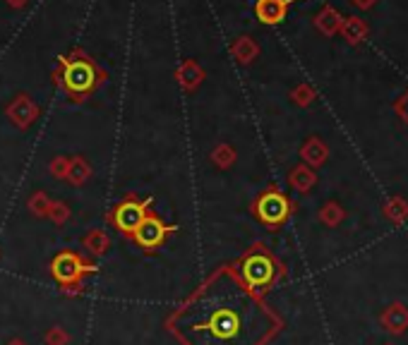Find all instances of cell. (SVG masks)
<instances>
[{"mask_svg": "<svg viewBox=\"0 0 408 345\" xmlns=\"http://www.w3.org/2000/svg\"><path fill=\"white\" fill-rule=\"evenodd\" d=\"M277 326L274 312L229 266L217 269L166 321L180 345H264Z\"/></svg>", "mask_w": 408, "mask_h": 345, "instance_id": "6da1fadb", "label": "cell"}, {"mask_svg": "<svg viewBox=\"0 0 408 345\" xmlns=\"http://www.w3.org/2000/svg\"><path fill=\"white\" fill-rule=\"evenodd\" d=\"M279 266L274 261L272 254H267L264 249L255 247L252 252L243 256V261L238 264V279L247 290H267L277 281Z\"/></svg>", "mask_w": 408, "mask_h": 345, "instance_id": "7a4b0ae2", "label": "cell"}, {"mask_svg": "<svg viewBox=\"0 0 408 345\" xmlns=\"http://www.w3.org/2000/svg\"><path fill=\"white\" fill-rule=\"evenodd\" d=\"M58 63L63 67V74H60L63 89L72 96H84L96 86V67L91 65V60H86L84 56H60Z\"/></svg>", "mask_w": 408, "mask_h": 345, "instance_id": "3957f363", "label": "cell"}, {"mask_svg": "<svg viewBox=\"0 0 408 345\" xmlns=\"http://www.w3.org/2000/svg\"><path fill=\"white\" fill-rule=\"evenodd\" d=\"M91 271H94L91 264H84L77 254H72V252L58 254L51 264V274L60 286H75V283L82 281L84 274H91Z\"/></svg>", "mask_w": 408, "mask_h": 345, "instance_id": "277c9868", "label": "cell"}, {"mask_svg": "<svg viewBox=\"0 0 408 345\" xmlns=\"http://www.w3.org/2000/svg\"><path fill=\"white\" fill-rule=\"evenodd\" d=\"M149 204H151L149 199H125L123 204L113 209V226H116L120 233L132 235L139 223L144 221Z\"/></svg>", "mask_w": 408, "mask_h": 345, "instance_id": "5b68a950", "label": "cell"}, {"mask_svg": "<svg viewBox=\"0 0 408 345\" xmlns=\"http://www.w3.org/2000/svg\"><path fill=\"white\" fill-rule=\"evenodd\" d=\"M255 214L259 221L267 223V226H281L291 214L289 199H286L281 192H264L262 197L257 199Z\"/></svg>", "mask_w": 408, "mask_h": 345, "instance_id": "8992f818", "label": "cell"}, {"mask_svg": "<svg viewBox=\"0 0 408 345\" xmlns=\"http://www.w3.org/2000/svg\"><path fill=\"white\" fill-rule=\"evenodd\" d=\"M173 226H166V223L159 219V216H149L146 214L144 216V221L139 223L137 230L132 233V238H135V242L142 249H154V247H159L161 242L166 240V235L173 233Z\"/></svg>", "mask_w": 408, "mask_h": 345, "instance_id": "52a82bcc", "label": "cell"}, {"mask_svg": "<svg viewBox=\"0 0 408 345\" xmlns=\"http://www.w3.org/2000/svg\"><path fill=\"white\" fill-rule=\"evenodd\" d=\"M286 10L289 5L284 0H257L255 3V15L264 24H279L286 17Z\"/></svg>", "mask_w": 408, "mask_h": 345, "instance_id": "ba28073f", "label": "cell"}, {"mask_svg": "<svg viewBox=\"0 0 408 345\" xmlns=\"http://www.w3.org/2000/svg\"><path fill=\"white\" fill-rule=\"evenodd\" d=\"M202 77H204V72L195 60H185V63L178 67V79L185 89H195V86L202 82Z\"/></svg>", "mask_w": 408, "mask_h": 345, "instance_id": "9c48e42d", "label": "cell"}, {"mask_svg": "<svg viewBox=\"0 0 408 345\" xmlns=\"http://www.w3.org/2000/svg\"><path fill=\"white\" fill-rule=\"evenodd\" d=\"M10 115L15 118V123L26 125L31 118H34V106H31L26 99H17L15 104H12V108H10Z\"/></svg>", "mask_w": 408, "mask_h": 345, "instance_id": "30bf717a", "label": "cell"}, {"mask_svg": "<svg viewBox=\"0 0 408 345\" xmlns=\"http://www.w3.org/2000/svg\"><path fill=\"white\" fill-rule=\"evenodd\" d=\"M231 51H233V56H236L240 63H247V60H252L255 58V53H257V46L250 41L247 36H240L236 44L231 46Z\"/></svg>", "mask_w": 408, "mask_h": 345, "instance_id": "8fae6325", "label": "cell"}, {"mask_svg": "<svg viewBox=\"0 0 408 345\" xmlns=\"http://www.w3.org/2000/svg\"><path fill=\"white\" fill-rule=\"evenodd\" d=\"M8 5H10V8H15V10H22L26 5V0H8Z\"/></svg>", "mask_w": 408, "mask_h": 345, "instance_id": "7c38bea8", "label": "cell"}]
</instances>
